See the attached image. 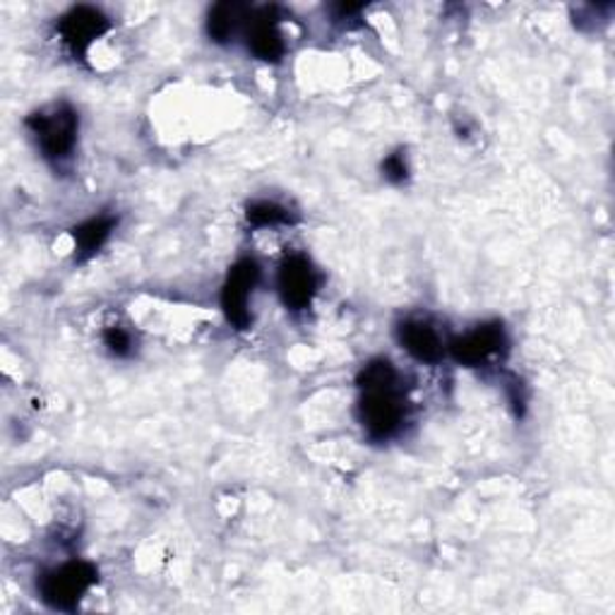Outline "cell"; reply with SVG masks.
Instances as JSON below:
<instances>
[{"label": "cell", "instance_id": "cell-1", "mask_svg": "<svg viewBox=\"0 0 615 615\" xmlns=\"http://www.w3.org/2000/svg\"><path fill=\"white\" fill-rule=\"evenodd\" d=\"M26 128L32 130L34 140L44 159L53 163H63L73 157L77 145L79 118L67 104H56L44 112H36L26 118Z\"/></svg>", "mask_w": 615, "mask_h": 615}, {"label": "cell", "instance_id": "cell-2", "mask_svg": "<svg viewBox=\"0 0 615 615\" xmlns=\"http://www.w3.org/2000/svg\"><path fill=\"white\" fill-rule=\"evenodd\" d=\"M363 397L359 404V418L365 435L375 443L390 441L404 426L406 402L400 394L397 385L361 390Z\"/></svg>", "mask_w": 615, "mask_h": 615}, {"label": "cell", "instance_id": "cell-3", "mask_svg": "<svg viewBox=\"0 0 615 615\" xmlns=\"http://www.w3.org/2000/svg\"><path fill=\"white\" fill-rule=\"evenodd\" d=\"M94 582H97V570L85 560H71L41 577L39 594L51 608L73 611Z\"/></svg>", "mask_w": 615, "mask_h": 615}, {"label": "cell", "instance_id": "cell-4", "mask_svg": "<svg viewBox=\"0 0 615 615\" xmlns=\"http://www.w3.org/2000/svg\"><path fill=\"white\" fill-rule=\"evenodd\" d=\"M259 282V265L255 259H241L231 267L229 277L222 289V310L226 320L236 327V330H245L253 322L251 316V300L255 294V286Z\"/></svg>", "mask_w": 615, "mask_h": 615}, {"label": "cell", "instance_id": "cell-5", "mask_svg": "<svg viewBox=\"0 0 615 615\" xmlns=\"http://www.w3.org/2000/svg\"><path fill=\"white\" fill-rule=\"evenodd\" d=\"M277 289L289 310H306L318 294V275L306 255H289L279 265Z\"/></svg>", "mask_w": 615, "mask_h": 615}, {"label": "cell", "instance_id": "cell-6", "mask_svg": "<svg viewBox=\"0 0 615 615\" xmlns=\"http://www.w3.org/2000/svg\"><path fill=\"white\" fill-rule=\"evenodd\" d=\"M505 344H508V339H505L502 325L488 322V325H478L476 330L453 339L447 349L457 363L474 368L498 357V353L505 349Z\"/></svg>", "mask_w": 615, "mask_h": 615}, {"label": "cell", "instance_id": "cell-7", "mask_svg": "<svg viewBox=\"0 0 615 615\" xmlns=\"http://www.w3.org/2000/svg\"><path fill=\"white\" fill-rule=\"evenodd\" d=\"M106 30L108 20L104 12L89 6L73 8L59 24V34L73 53H85Z\"/></svg>", "mask_w": 615, "mask_h": 615}, {"label": "cell", "instance_id": "cell-8", "mask_svg": "<svg viewBox=\"0 0 615 615\" xmlns=\"http://www.w3.org/2000/svg\"><path fill=\"white\" fill-rule=\"evenodd\" d=\"M400 344L412 353L416 361L437 363L445 357V344L441 332L426 320H406L397 330Z\"/></svg>", "mask_w": 615, "mask_h": 615}, {"label": "cell", "instance_id": "cell-9", "mask_svg": "<svg viewBox=\"0 0 615 615\" xmlns=\"http://www.w3.org/2000/svg\"><path fill=\"white\" fill-rule=\"evenodd\" d=\"M245 36H248V51L259 61L277 63L286 53L284 34L279 30V22L272 18V12H259L253 20L248 18Z\"/></svg>", "mask_w": 615, "mask_h": 615}, {"label": "cell", "instance_id": "cell-10", "mask_svg": "<svg viewBox=\"0 0 615 615\" xmlns=\"http://www.w3.org/2000/svg\"><path fill=\"white\" fill-rule=\"evenodd\" d=\"M118 224V219L112 214L92 216L87 222H82L79 226L73 229V241H75V253L79 259H87L92 255H97L104 243L112 238L114 229Z\"/></svg>", "mask_w": 615, "mask_h": 615}, {"label": "cell", "instance_id": "cell-11", "mask_svg": "<svg viewBox=\"0 0 615 615\" xmlns=\"http://www.w3.org/2000/svg\"><path fill=\"white\" fill-rule=\"evenodd\" d=\"M248 8L238 3H219L208 15V34L216 44H229L238 34L243 22H248Z\"/></svg>", "mask_w": 615, "mask_h": 615}, {"label": "cell", "instance_id": "cell-12", "mask_svg": "<svg viewBox=\"0 0 615 615\" xmlns=\"http://www.w3.org/2000/svg\"><path fill=\"white\" fill-rule=\"evenodd\" d=\"M245 219H248V224L255 229H267V226L291 224V212L282 208L279 202L257 200V202L248 204V210H245Z\"/></svg>", "mask_w": 615, "mask_h": 615}, {"label": "cell", "instance_id": "cell-13", "mask_svg": "<svg viewBox=\"0 0 615 615\" xmlns=\"http://www.w3.org/2000/svg\"><path fill=\"white\" fill-rule=\"evenodd\" d=\"M400 375L394 371V365L390 361H371L368 363L361 375H359V388L361 390H375V388H390L397 385Z\"/></svg>", "mask_w": 615, "mask_h": 615}, {"label": "cell", "instance_id": "cell-14", "mask_svg": "<svg viewBox=\"0 0 615 615\" xmlns=\"http://www.w3.org/2000/svg\"><path fill=\"white\" fill-rule=\"evenodd\" d=\"M104 347L118 359L130 357V353H132V337H130L128 330H123V327H108V330L104 332Z\"/></svg>", "mask_w": 615, "mask_h": 615}, {"label": "cell", "instance_id": "cell-15", "mask_svg": "<svg viewBox=\"0 0 615 615\" xmlns=\"http://www.w3.org/2000/svg\"><path fill=\"white\" fill-rule=\"evenodd\" d=\"M382 176H385L390 183H397V185L409 179V163L402 149L385 157V161H382Z\"/></svg>", "mask_w": 615, "mask_h": 615}]
</instances>
